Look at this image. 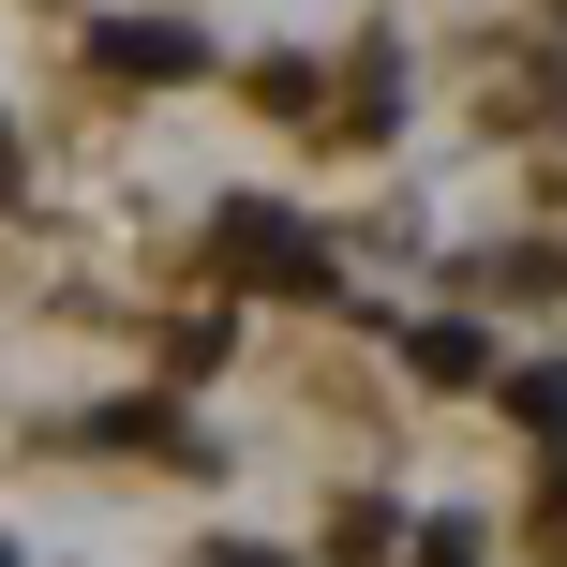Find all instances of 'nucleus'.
Listing matches in <instances>:
<instances>
[{
    "instance_id": "nucleus-8",
    "label": "nucleus",
    "mask_w": 567,
    "mask_h": 567,
    "mask_svg": "<svg viewBox=\"0 0 567 567\" xmlns=\"http://www.w3.org/2000/svg\"><path fill=\"white\" fill-rule=\"evenodd\" d=\"M0 567H16V553H0Z\"/></svg>"
},
{
    "instance_id": "nucleus-1",
    "label": "nucleus",
    "mask_w": 567,
    "mask_h": 567,
    "mask_svg": "<svg viewBox=\"0 0 567 567\" xmlns=\"http://www.w3.org/2000/svg\"><path fill=\"white\" fill-rule=\"evenodd\" d=\"M209 255H225V284H329V239L313 225H284V209H225V225H209Z\"/></svg>"
},
{
    "instance_id": "nucleus-6",
    "label": "nucleus",
    "mask_w": 567,
    "mask_h": 567,
    "mask_svg": "<svg viewBox=\"0 0 567 567\" xmlns=\"http://www.w3.org/2000/svg\"><path fill=\"white\" fill-rule=\"evenodd\" d=\"M0 195H16V120H0Z\"/></svg>"
},
{
    "instance_id": "nucleus-5",
    "label": "nucleus",
    "mask_w": 567,
    "mask_h": 567,
    "mask_svg": "<svg viewBox=\"0 0 567 567\" xmlns=\"http://www.w3.org/2000/svg\"><path fill=\"white\" fill-rule=\"evenodd\" d=\"M478 553H493V538H478L463 508H449V523H419V567H478Z\"/></svg>"
},
{
    "instance_id": "nucleus-7",
    "label": "nucleus",
    "mask_w": 567,
    "mask_h": 567,
    "mask_svg": "<svg viewBox=\"0 0 567 567\" xmlns=\"http://www.w3.org/2000/svg\"><path fill=\"white\" fill-rule=\"evenodd\" d=\"M209 567H269V553H209Z\"/></svg>"
},
{
    "instance_id": "nucleus-3",
    "label": "nucleus",
    "mask_w": 567,
    "mask_h": 567,
    "mask_svg": "<svg viewBox=\"0 0 567 567\" xmlns=\"http://www.w3.org/2000/svg\"><path fill=\"white\" fill-rule=\"evenodd\" d=\"M403 359H419L433 389H493V343L463 329V313H419V329H403Z\"/></svg>"
},
{
    "instance_id": "nucleus-2",
    "label": "nucleus",
    "mask_w": 567,
    "mask_h": 567,
    "mask_svg": "<svg viewBox=\"0 0 567 567\" xmlns=\"http://www.w3.org/2000/svg\"><path fill=\"white\" fill-rule=\"evenodd\" d=\"M90 75H209V45H195V30H179V16H105V30H90Z\"/></svg>"
},
{
    "instance_id": "nucleus-4",
    "label": "nucleus",
    "mask_w": 567,
    "mask_h": 567,
    "mask_svg": "<svg viewBox=\"0 0 567 567\" xmlns=\"http://www.w3.org/2000/svg\"><path fill=\"white\" fill-rule=\"evenodd\" d=\"M508 419H523V433H553V449H567V359H523V373H508Z\"/></svg>"
}]
</instances>
